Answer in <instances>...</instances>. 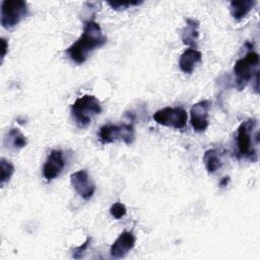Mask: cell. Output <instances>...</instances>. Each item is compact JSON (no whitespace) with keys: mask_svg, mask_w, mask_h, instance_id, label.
<instances>
[{"mask_svg":"<svg viewBox=\"0 0 260 260\" xmlns=\"http://www.w3.org/2000/svg\"><path fill=\"white\" fill-rule=\"evenodd\" d=\"M107 43V37L103 34L100 24L93 20L84 22L80 37L66 50L68 57L76 64H82L88 58V55L103 47Z\"/></svg>","mask_w":260,"mask_h":260,"instance_id":"1","label":"cell"},{"mask_svg":"<svg viewBox=\"0 0 260 260\" xmlns=\"http://www.w3.org/2000/svg\"><path fill=\"white\" fill-rule=\"evenodd\" d=\"M102 112L101 102L91 94H84L71 106V115L75 124L79 128H84L90 124L92 118Z\"/></svg>","mask_w":260,"mask_h":260,"instance_id":"2","label":"cell"},{"mask_svg":"<svg viewBox=\"0 0 260 260\" xmlns=\"http://www.w3.org/2000/svg\"><path fill=\"white\" fill-rule=\"evenodd\" d=\"M255 119H248L243 121L237 129V148L239 157L251 158L256 156L255 145L258 143V131L254 134V129L256 127Z\"/></svg>","mask_w":260,"mask_h":260,"instance_id":"3","label":"cell"},{"mask_svg":"<svg viewBox=\"0 0 260 260\" xmlns=\"http://www.w3.org/2000/svg\"><path fill=\"white\" fill-rule=\"evenodd\" d=\"M259 64V55L254 52H248L245 57L240 58L236 61L233 71L236 76L237 86L239 89H242L246 84L253 78V75L258 72Z\"/></svg>","mask_w":260,"mask_h":260,"instance_id":"4","label":"cell"},{"mask_svg":"<svg viewBox=\"0 0 260 260\" xmlns=\"http://www.w3.org/2000/svg\"><path fill=\"white\" fill-rule=\"evenodd\" d=\"M28 13L27 3L23 0H4L1 3L0 21L4 28L18 24Z\"/></svg>","mask_w":260,"mask_h":260,"instance_id":"5","label":"cell"},{"mask_svg":"<svg viewBox=\"0 0 260 260\" xmlns=\"http://www.w3.org/2000/svg\"><path fill=\"white\" fill-rule=\"evenodd\" d=\"M99 136L103 144H108L118 139L123 140L126 144H131L135 139V129L132 124H107L101 127Z\"/></svg>","mask_w":260,"mask_h":260,"instance_id":"6","label":"cell"},{"mask_svg":"<svg viewBox=\"0 0 260 260\" xmlns=\"http://www.w3.org/2000/svg\"><path fill=\"white\" fill-rule=\"evenodd\" d=\"M153 119L159 125L180 130L186 126L188 115L181 107H166L156 111L153 114Z\"/></svg>","mask_w":260,"mask_h":260,"instance_id":"7","label":"cell"},{"mask_svg":"<svg viewBox=\"0 0 260 260\" xmlns=\"http://www.w3.org/2000/svg\"><path fill=\"white\" fill-rule=\"evenodd\" d=\"M70 182L76 193L85 200L90 199L95 192V184L85 170L74 172L70 176Z\"/></svg>","mask_w":260,"mask_h":260,"instance_id":"8","label":"cell"},{"mask_svg":"<svg viewBox=\"0 0 260 260\" xmlns=\"http://www.w3.org/2000/svg\"><path fill=\"white\" fill-rule=\"evenodd\" d=\"M210 102L207 100L200 101L194 104L190 110L191 125L196 132H203L209 125L208 121V109Z\"/></svg>","mask_w":260,"mask_h":260,"instance_id":"9","label":"cell"},{"mask_svg":"<svg viewBox=\"0 0 260 260\" xmlns=\"http://www.w3.org/2000/svg\"><path fill=\"white\" fill-rule=\"evenodd\" d=\"M65 167V160L63 157V152L59 149H53L49 153L44 167L43 176L47 181H51L57 178Z\"/></svg>","mask_w":260,"mask_h":260,"instance_id":"10","label":"cell"},{"mask_svg":"<svg viewBox=\"0 0 260 260\" xmlns=\"http://www.w3.org/2000/svg\"><path fill=\"white\" fill-rule=\"evenodd\" d=\"M136 238L131 232H123L114 241L110 248V254L114 258H123L135 246Z\"/></svg>","mask_w":260,"mask_h":260,"instance_id":"11","label":"cell"},{"mask_svg":"<svg viewBox=\"0 0 260 260\" xmlns=\"http://www.w3.org/2000/svg\"><path fill=\"white\" fill-rule=\"evenodd\" d=\"M202 54L197 49H186L179 58V67L184 73H192L196 64L201 62Z\"/></svg>","mask_w":260,"mask_h":260,"instance_id":"12","label":"cell"},{"mask_svg":"<svg viewBox=\"0 0 260 260\" xmlns=\"http://www.w3.org/2000/svg\"><path fill=\"white\" fill-rule=\"evenodd\" d=\"M198 28L199 22L197 20L193 18H188L186 20V26L182 30V41L185 45L196 49V43L199 36Z\"/></svg>","mask_w":260,"mask_h":260,"instance_id":"13","label":"cell"},{"mask_svg":"<svg viewBox=\"0 0 260 260\" xmlns=\"http://www.w3.org/2000/svg\"><path fill=\"white\" fill-rule=\"evenodd\" d=\"M254 0H241V1H232L230 4V10L232 16L236 20H241L252 10L255 5Z\"/></svg>","mask_w":260,"mask_h":260,"instance_id":"14","label":"cell"},{"mask_svg":"<svg viewBox=\"0 0 260 260\" xmlns=\"http://www.w3.org/2000/svg\"><path fill=\"white\" fill-rule=\"evenodd\" d=\"M4 142L6 146L11 147L13 149H20L24 147L27 143L26 137L17 128H11L7 132L4 138Z\"/></svg>","mask_w":260,"mask_h":260,"instance_id":"15","label":"cell"},{"mask_svg":"<svg viewBox=\"0 0 260 260\" xmlns=\"http://www.w3.org/2000/svg\"><path fill=\"white\" fill-rule=\"evenodd\" d=\"M203 162L209 174L215 173L222 166L220 153L216 149H208L203 154Z\"/></svg>","mask_w":260,"mask_h":260,"instance_id":"16","label":"cell"},{"mask_svg":"<svg viewBox=\"0 0 260 260\" xmlns=\"http://www.w3.org/2000/svg\"><path fill=\"white\" fill-rule=\"evenodd\" d=\"M0 170H1V177H0V186L4 187V185L9 182L10 178L14 173V166L6 160L5 158L0 159Z\"/></svg>","mask_w":260,"mask_h":260,"instance_id":"17","label":"cell"},{"mask_svg":"<svg viewBox=\"0 0 260 260\" xmlns=\"http://www.w3.org/2000/svg\"><path fill=\"white\" fill-rule=\"evenodd\" d=\"M110 213L113 217H115L116 219H120L122 218L123 216L126 215L127 213V209H126V206L121 203V202H115L111 208H110Z\"/></svg>","mask_w":260,"mask_h":260,"instance_id":"18","label":"cell"},{"mask_svg":"<svg viewBox=\"0 0 260 260\" xmlns=\"http://www.w3.org/2000/svg\"><path fill=\"white\" fill-rule=\"evenodd\" d=\"M142 1H108V4L115 10L127 9L134 5L141 4Z\"/></svg>","mask_w":260,"mask_h":260,"instance_id":"19","label":"cell"},{"mask_svg":"<svg viewBox=\"0 0 260 260\" xmlns=\"http://www.w3.org/2000/svg\"><path fill=\"white\" fill-rule=\"evenodd\" d=\"M90 243V238H87L86 239V241L83 243V244H81L80 246H78V247H76L74 250H73V254H72V257L73 258H75V259H79V258H81L82 257V254L84 253V251L87 249V247H88V244Z\"/></svg>","mask_w":260,"mask_h":260,"instance_id":"20","label":"cell"},{"mask_svg":"<svg viewBox=\"0 0 260 260\" xmlns=\"http://www.w3.org/2000/svg\"><path fill=\"white\" fill-rule=\"evenodd\" d=\"M7 51H8V42L4 38H1V60L2 61H3Z\"/></svg>","mask_w":260,"mask_h":260,"instance_id":"21","label":"cell"},{"mask_svg":"<svg viewBox=\"0 0 260 260\" xmlns=\"http://www.w3.org/2000/svg\"><path fill=\"white\" fill-rule=\"evenodd\" d=\"M229 177H224L222 180H221V182H220V186H225L226 184H228V182H229Z\"/></svg>","mask_w":260,"mask_h":260,"instance_id":"22","label":"cell"}]
</instances>
